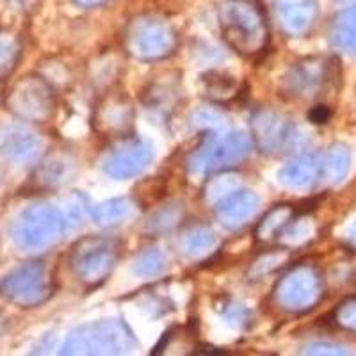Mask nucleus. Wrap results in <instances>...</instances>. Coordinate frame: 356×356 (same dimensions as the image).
<instances>
[{
	"label": "nucleus",
	"instance_id": "obj_15",
	"mask_svg": "<svg viewBox=\"0 0 356 356\" xmlns=\"http://www.w3.org/2000/svg\"><path fill=\"white\" fill-rule=\"evenodd\" d=\"M257 207L259 196L253 191H230L216 203V218L225 228L235 230L253 218Z\"/></svg>",
	"mask_w": 356,
	"mask_h": 356
},
{
	"label": "nucleus",
	"instance_id": "obj_2",
	"mask_svg": "<svg viewBox=\"0 0 356 356\" xmlns=\"http://www.w3.org/2000/svg\"><path fill=\"white\" fill-rule=\"evenodd\" d=\"M138 348L132 330L120 319L97 321L73 330L61 355H125Z\"/></svg>",
	"mask_w": 356,
	"mask_h": 356
},
{
	"label": "nucleus",
	"instance_id": "obj_19",
	"mask_svg": "<svg viewBox=\"0 0 356 356\" xmlns=\"http://www.w3.org/2000/svg\"><path fill=\"white\" fill-rule=\"evenodd\" d=\"M332 41L335 49L356 54V6L340 11L332 25Z\"/></svg>",
	"mask_w": 356,
	"mask_h": 356
},
{
	"label": "nucleus",
	"instance_id": "obj_20",
	"mask_svg": "<svg viewBox=\"0 0 356 356\" xmlns=\"http://www.w3.org/2000/svg\"><path fill=\"white\" fill-rule=\"evenodd\" d=\"M292 219H294V209L291 205L275 207L259 222V227H257L255 232L257 239L262 241V243H271L276 237H280V234L285 230V227H287Z\"/></svg>",
	"mask_w": 356,
	"mask_h": 356
},
{
	"label": "nucleus",
	"instance_id": "obj_31",
	"mask_svg": "<svg viewBox=\"0 0 356 356\" xmlns=\"http://www.w3.org/2000/svg\"><path fill=\"white\" fill-rule=\"evenodd\" d=\"M310 122L314 123H326L328 122V118H330V111L326 109L324 106H316L314 109L310 111Z\"/></svg>",
	"mask_w": 356,
	"mask_h": 356
},
{
	"label": "nucleus",
	"instance_id": "obj_7",
	"mask_svg": "<svg viewBox=\"0 0 356 356\" xmlns=\"http://www.w3.org/2000/svg\"><path fill=\"white\" fill-rule=\"evenodd\" d=\"M6 106L15 116L33 123L49 122L56 113V93L52 86L38 75H25L6 98Z\"/></svg>",
	"mask_w": 356,
	"mask_h": 356
},
{
	"label": "nucleus",
	"instance_id": "obj_30",
	"mask_svg": "<svg viewBox=\"0 0 356 356\" xmlns=\"http://www.w3.org/2000/svg\"><path fill=\"white\" fill-rule=\"evenodd\" d=\"M303 355H348L344 348L335 344H326V342H317V344H308L301 349Z\"/></svg>",
	"mask_w": 356,
	"mask_h": 356
},
{
	"label": "nucleus",
	"instance_id": "obj_6",
	"mask_svg": "<svg viewBox=\"0 0 356 356\" xmlns=\"http://www.w3.org/2000/svg\"><path fill=\"white\" fill-rule=\"evenodd\" d=\"M251 139L244 132H230L209 138L189 159V170L195 175L219 173L237 166L250 155Z\"/></svg>",
	"mask_w": 356,
	"mask_h": 356
},
{
	"label": "nucleus",
	"instance_id": "obj_16",
	"mask_svg": "<svg viewBox=\"0 0 356 356\" xmlns=\"http://www.w3.org/2000/svg\"><path fill=\"white\" fill-rule=\"evenodd\" d=\"M323 175V162L316 155H300V157L292 159L287 162L282 170H280V184L291 189H305L310 187L319 180Z\"/></svg>",
	"mask_w": 356,
	"mask_h": 356
},
{
	"label": "nucleus",
	"instance_id": "obj_5",
	"mask_svg": "<svg viewBox=\"0 0 356 356\" xmlns=\"http://www.w3.org/2000/svg\"><path fill=\"white\" fill-rule=\"evenodd\" d=\"M127 50L139 61H159L177 47L175 29L162 18L143 15L134 18L125 33Z\"/></svg>",
	"mask_w": 356,
	"mask_h": 356
},
{
	"label": "nucleus",
	"instance_id": "obj_25",
	"mask_svg": "<svg viewBox=\"0 0 356 356\" xmlns=\"http://www.w3.org/2000/svg\"><path fill=\"white\" fill-rule=\"evenodd\" d=\"M164 267H166L164 253L159 250H148L136 260L134 271L138 273L139 276H143V278H152V276L161 275L164 271Z\"/></svg>",
	"mask_w": 356,
	"mask_h": 356
},
{
	"label": "nucleus",
	"instance_id": "obj_3",
	"mask_svg": "<svg viewBox=\"0 0 356 356\" xmlns=\"http://www.w3.org/2000/svg\"><path fill=\"white\" fill-rule=\"evenodd\" d=\"M66 218L50 203H34L17 218L13 227V239L24 251H40L54 246L61 239Z\"/></svg>",
	"mask_w": 356,
	"mask_h": 356
},
{
	"label": "nucleus",
	"instance_id": "obj_27",
	"mask_svg": "<svg viewBox=\"0 0 356 356\" xmlns=\"http://www.w3.org/2000/svg\"><path fill=\"white\" fill-rule=\"evenodd\" d=\"M284 260L285 253L282 250H276L273 251V253H266V255H262L259 260L253 262L250 275L253 276V278H262L264 275H267V273H271L273 269H276Z\"/></svg>",
	"mask_w": 356,
	"mask_h": 356
},
{
	"label": "nucleus",
	"instance_id": "obj_23",
	"mask_svg": "<svg viewBox=\"0 0 356 356\" xmlns=\"http://www.w3.org/2000/svg\"><path fill=\"white\" fill-rule=\"evenodd\" d=\"M349 150L342 145H335L330 148L328 155L323 161V177L330 184L340 182L349 170Z\"/></svg>",
	"mask_w": 356,
	"mask_h": 356
},
{
	"label": "nucleus",
	"instance_id": "obj_29",
	"mask_svg": "<svg viewBox=\"0 0 356 356\" xmlns=\"http://www.w3.org/2000/svg\"><path fill=\"white\" fill-rule=\"evenodd\" d=\"M180 218V211L171 207V209H164L162 212L155 214L150 221V227L154 228L155 232H162V230H168L171 228L177 222V219Z\"/></svg>",
	"mask_w": 356,
	"mask_h": 356
},
{
	"label": "nucleus",
	"instance_id": "obj_32",
	"mask_svg": "<svg viewBox=\"0 0 356 356\" xmlns=\"http://www.w3.org/2000/svg\"><path fill=\"white\" fill-rule=\"evenodd\" d=\"M106 2L107 0H75V4L81 6V8H98Z\"/></svg>",
	"mask_w": 356,
	"mask_h": 356
},
{
	"label": "nucleus",
	"instance_id": "obj_12",
	"mask_svg": "<svg viewBox=\"0 0 356 356\" xmlns=\"http://www.w3.org/2000/svg\"><path fill=\"white\" fill-rule=\"evenodd\" d=\"M275 13L280 29L287 36L301 38L312 31L319 15L317 0H275Z\"/></svg>",
	"mask_w": 356,
	"mask_h": 356
},
{
	"label": "nucleus",
	"instance_id": "obj_28",
	"mask_svg": "<svg viewBox=\"0 0 356 356\" xmlns=\"http://www.w3.org/2000/svg\"><path fill=\"white\" fill-rule=\"evenodd\" d=\"M335 321L342 328L356 333V298L346 300L344 303L339 305L335 310Z\"/></svg>",
	"mask_w": 356,
	"mask_h": 356
},
{
	"label": "nucleus",
	"instance_id": "obj_1",
	"mask_svg": "<svg viewBox=\"0 0 356 356\" xmlns=\"http://www.w3.org/2000/svg\"><path fill=\"white\" fill-rule=\"evenodd\" d=\"M221 34L234 52L257 57L269 44V24L257 0H222L218 8Z\"/></svg>",
	"mask_w": 356,
	"mask_h": 356
},
{
	"label": "nucleus",
	"instance_id": "obj_14",
	"mask_svg": "<svg viewBox=\"0 0 356 356\" xmlns=\"http://www.w3.org/2000/svg\"><path fill=\"white\" fill-rule=\"evenodd\" d=\"M41 138L33 130L9 125L0 130V154L13 164H29L41 154Z\"/></svg>",
	"mask_w": 356,
	"mask_h": 356
},
{
	"label": "nucleus",
	"instance_id": "obj_9",
	"mask_svg": "<svg viewBox=\"0 0 356 356\" xmlns=\"http://www.w3.org/2000/svg\"><path fill=\"white\" fill-rule=\"evenodd\" d=\"M323 280L317 269L301 264L289 269L275 287V301L289 312H307L319 303Z\"/></svg>",
	"mask_w": 356,
	"mask_h": 356
},
{
	"label": "nucleus",
	"instance_id": "obj_4",
	"mask_svg": "<svg viewBox=\"0 0 356 356\" xmlns=\"http://www.w3.org/2000/svg\"><path fill=\"white\" fill-rule=\"evenodd\" d=\"M118 259H120L118 241L91 235L73 244L70 251V267L73 275L86 287H97L109 278Z\"/></svg>",
	"mask_w": 356,
	"mask_h": 356
},
{
	"label": "nucleus",
	"instance_id": "obj_10",
	"mask_svg": "<svg viewBox=\"0 0 356 356\" xmlns=\"http://www.w3.org/2000/svg\"><path fill=\"white\" fill-rule=\"evenodd\" d=\"M154 159V150L139 138L122 139L104 157V171L113 178H130L146 170Z\"/></svg>",
	"mask_w": 356,
	"mask_h": 356
},
{
	"label": "nucleus",
	"instance_id": "obj_17",
	"mask_svg": "<svg viewBox=\"0 0 356 356\" xmlns=\"http://www.w3.org/2000/svg\"><path fill=\"white\" fill-rule=\"evenodd\" d=\"M134 111L132 106L129 104L127 97L122 95H113V97H107L104 100L100 107H98L97 113V123L102 127L104 132H123L130 127L132 122Z\"/></svg>",
	"mask_w": 356,
	"mask_h": 356
},
{
	"label": "nucleus",
	"instance_id": "obj_13",
	"mask_svg": "<svg viewBox=\"0 0 356 356\" xmlns=\"http://www.w3.org/2000/svg\"><path fill=\"white\" fill-rule=\"evenodd\" d=\"M330 63L323 59H305L289 72L285 79V91L291 97L312 98L319 95L330 77Z\"/></svg>",
	"mask_w": 356,
	"mask_h": 356
},
{
	"label": "nucleus",
	"instance_id": "obj_11",
	"mask_svg": "<svg viewBox=\"0 0 356 356\" xmlns=\"http://www.w3.org/2000/svg\"><path fill=\"white\" fill-rule=\"evenodd\" d=\"M251 130L257 146L266 154L284 150L294 138V125L291 120L273 109L257 111L251 120Z\"/></svg>",
	"mask_w": 356,
	"mask_h": 356
},
{
	"label": "nucleus",
	"instance_id": "obj_18",
	"mask_svg": "<svg viewBox=\"0 0 356 356\" xmlns=\"http://www.w3.org/2000/svg\"><path fill=\"white\" fill-rule=\"evenodd\" d=\"M73 173V161L65 154H52L38 168L36 182L41 187H59L70 180Z\"/></svg>",
	"mask_w": 356,
	"mask_h": 356
},
{
	"label": "nucleus",
	"instance_id": "obj_24",
	"mask_svg": "<svg viewBox=\"0 0 356 356\" xmlns=\"http://www.w3.org/2000/svg\"><path fill=\"white\" fill-rule=\"evenodd\" d=\"M20 59V41L17 34L0 29V79L8 77Z\"/></svg>",
	"mask_w": 356,
	"mask_h": 356
},
{
	"label": "nucleus",
	"instance_id": "obj_33",
	"mask_svg": "<svg viewBox=\"0 0 356 356\" xmlns=\"http://www.w3.org/2000/svg\"><path fill=\"white\" fill-rule=\"evenodd\" d=\"M353 237H355V239H356V228H355V235H353Z\"/></svg>",
	"mask_w": 356,
	"mask_h": 356
},
{
	"label": "nucleus",
	"instance_id": "obj_22",
	"mask_svg": "<svg viewBox=\"0 0 356 356\" xmlns=\"http://www.w3.org/2000/svg\"><path fill=\"white\" fill-rule=\"evenodd\" d=\"M132 212V203L127 198H113L93 209V219L100 227H114L125 221Z\"/></svg>",
	"mask_w": 356,
	"mask_h": 356
},
{
	"label": "nucleus",
	"instance_id": "obj_21",
	"mask_svg": "<svg viewBox=\"0 0 356 356\" xmlns=\"http://www.w3.org/2000/svg\"><path fill=\"white\" fill-rule=\"evenodd\" d=\"M216 246V235L209 227H193L182 235L180 251L187 259H200Z\"/></svg>",
	"mask_w": 356,
	"mask_h": 356
},
{
	"label": "nucleus",
	"instance_id": "obj_8",
	"mask_svg": "<svg viewBox=\"0 0 356 356\" xmlns=\"http://www.w3.org/2000/svg\"><path fill=\"white\" fill-rule=\"evenodd\" d=\"M0 294L22 308L40 307L52 294V284L43 262H29L0 282Z\"/></svg>",
	"mask_w": 356,
	"mask_h": 356
},
{
	"label": "nucleus",
	"instance_id": "obj_26",
	"mask_svg": "<svg viewBox=\"0 0 356 356\" xmlns=\"http://www.w3.org/2000/svg\"><path fill=\"white\" fill-rule=\"evenodd\" d=\"M205 84L207 95L214 100H222V98L230 97V93L234 95V77H222L219 73H214L212 79H205Z\"/></svg>",
	"mask_w": 356,
	"mask_h": 356
}]
</instances>
